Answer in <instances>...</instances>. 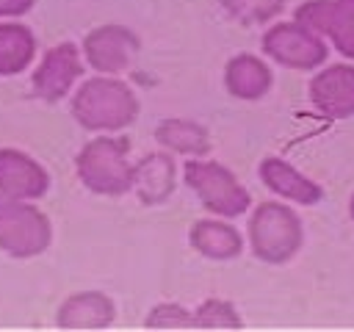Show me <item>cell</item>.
Wrapping results in <instances>:
<instances>
[{
    "label": "cell",
    "mask_w": 354,
    "mask_h": 332,
    "mask_svg": "<svg viewBox=\"0 0 354 332\" xmlns=\"http://www.w3.org/2000/svg\"><path fill=\"white\" fill-rule=\"evenodd\" d=\"M72 116L83 130L116 133L136 122L138 97L133 89L111 75L86 80L72 97Z\"/></svg>",
    "instance_id": "cell-1"
},
{
    "label": "cell",
    "mask_w": 354,
    "mask_h": 332,
    "mask_svg": "<svg viewBox=\"0 0 354 332\" xmlns=\"http://www.w3.org/2000/svg\"><path fill=\"white\" fill-rule=\"evenodd\" d=\"M127 138L97 136L75 158L80 183L102 196H122L133 188V163L127 160Z\"/></svg>",
    "instance_id": "cell-2"
},
{
    "label": "cell",
    "mask_w": 354,
    "mask_h": 332,
    "mask_svg": "<svg viewBox=\"0 0 354 332\" xmlns=\"http://www.w3.org/2000/svg\"><path fill=\"white\" fill-rule=\"evenodd\" d=\"M304 230L293 208L282 202H260L249 219V246L257 260L282 266L301 249Z\"/></svg>",
    "instance_id": "cell-3"
},
{
    "label": "cell",
    "mask_w": 354,
    "mask_h": 332,
    "mask_svg": "<svg viewBox=\"0 0 354 332\" xmlns=\"http://www.w3.org/2000/svg\"><path fill=\"white\" fill-rule=\"evenodd\" d=\"M183 177H185V185L202 202V208L221 219H235V216L246 213L252 205V196L238 183V177L216 160L191 158L183 166Z\"/></svg>",
    "instance_id": "cell-4"
},
{
    "label": "cell",
    "mask_w": 354,
    "mask_h": 332,
    "mask_svg": "<svg viewBox=\"0 0 354 332\" xmlns=\"http://www.w3.org/2000/svg\"><path fill=\"white\" fill-rule=\"evenodd\" d=\"M53 241L50 219L28 199L0 194V249L11 257H36Z\"/></svg>",
    "instance_id": "cell-5"
},
{
    "label": "cell",
    "mask_w": 354,
    "mask_h": 332,
    "mask_svg": "<svg viewBox=\"0 0 354 332\" xmlns=\"http://www.w3.org/2000/svg\"><path fill=\"white\" fill-rule=\"evenodd\" d=\"M263 53L288 69H318L326 61V42L301 22H279L263 33Z\"/></svg>",
    "instance_id": "cell-6"
},
{
    "label": "cell",
    "mask_w": 354,
    "mask_h": 332,
    "mask_svg": "<svg viewBox=\"0 0 354 332\" xmlns=\"http://www.w3.org/2000/svg\"><path fill=\"white\" fill-rule=\"evenodd\" d=\"M296 22L329 39L340 55L354 61V0H307L296 8Z\"/></svg>",
    "instance_id": "cell-7"
},
{
    "label": "cell",
    "mask_w": 354,
    "mask_h": 332,
    "mask_svg": "<svg viewBox=\"0 0 354 332\" xmlns=\"http://www.w3.org/2000/svg\"><path fill=\"white\" fill-rule=\"evenodd\" d=\"M138 53V36L124 25H100L83 39V58L100 75L124 72Z\"/></svg>",
    "instance_id": "cell-8"
},
{
    "label": "cell",
    "mask_w": 354,
    "mask_h": 332,
    "mask_svg": "<svg viewBox=\"0 0 354 332\" xmlns=\"http://www.w3.org/2000/svg\"><path fill=\"white\" fill-rule=\"evenodd\" d=\"M83 75V61L75 44L61 42L55 47H50L41 58V64L33 72V91L36 97H41L44 102H58L61 97H66L72 91V86L77 83V77Z\"/></svg>",
    "instance_id": "cell-9"
},
{
    "label": "cell",
    "mask_w": 354,
    "mask_h": 332,
    "mask_svg": "<svg viewBox=\"0 0 354 332\" xmlns=\"http://www.w3.org/2000/svg\"><path fill=\"white\" fill-rule=\"evenodd\" d=\"M310 102L329 119L354 116V64H332L310 80Z\"/></svg>",
    "instance_id": "cell-10"
},
{
    "label": "cell",
    "mask_w": 354,
    "mask_h": 332,
    "mask_svg": "<svg viewBox=\"0 0 354 332\" xmlns=\"http://www.w3.org/2000/svg\"><path fill=\"white\" fill-rule=\"evenodd\" d=\"M50 188V174L41 163L19 149H0V194L8 199H39Z\"/></svg>",
    "instance_id": "cell-11"
},
{
    "label": "cell",
    "mask_w": 354,
    "mask_h": 332,
    "mask_svg": "<svg viewBox=\"0 0 354 332\" xmlns=\"http://www.w3.org/2000/svg\"><path fill=\"white\" fill-rule=\"evenodd\" d=\"M260 180L268 191L296 205H318L324 199V188L315 180H310L307 174H301L296 166H290L277 155L260 160Z\"/></svg>",
    "instance_id": "cell-12"
},
{
    "label": "cell",
    "mask_w": 354,
    "mask_h": 332,
    "mask_svg": "<svg viewBox=\"0 0 354 332\" xmlns=\"http://www.w3.org/2000/svg\"><path fill=\"white\" fill-rule=\"evenodd\" d=\"M133 191L144 205H160L174 191V160L169 152H149L133 166Z\"/></svg>",
    "instance_id": "cell-13"
},
{
    "label": "cell",
    "mask_w": 354,
    "mask_h": 332,
    "mask_svg": "<svg viewBox=\"0 0 354 332\" xmlns=\"http://www.w3.org/2000/svg\"><path fill=\"white\" fill-rule=\"evenodd\" d=\"M116 307L111 302V296L100 293V290H83L69 296L61 307H58V326L64 329H102L113 321Z\"/></svg>",
    "instance_id": "cell-14"
},
{
    "label": "cell",
    "mask_w": 354,
    "mask_h": 332,
    "mask_svg": "<svg viewBox=\"0 0 354 332\" xmlns=\"http://www.w3.org/2000/svg\"><path fill=\"white\" fill-rule=\"evenodd\" d=\"M274 83V75L268 69L266 61H260L257 55H249V53H241L235 58L227 61V69H224V86L232 97L238 100H260L268 94Z\"/></svg>",
    "instance_id": "cell-15"
},
{
    "label": "cell",
    "mask_w": 354,
    "mask_h": 332,
    "mask_svg": "<svg viewBox=\"0 0 354 332\" xmlns=\"http://www.w3.org/2000/svg\"><path fill=\"white\" fill-rule=\"evenodd\" d=\"M188 241L202 257H210V260H232V257H238L243 252L241 232L232 224L221 221V219H199V221H194V227L188 232Z\"/></svg>",
    "instance_id": "cell-16"
},
{
    "label": "cell",
    "mask_w": 354,
    "mask_h": 332,
    "mask_svg": "<svg viewBox=\"0 0 354 332\" xmlns=\"http://www.w3.org/2000/svg\"><path fill=\"white\" fill-rule=\"evenodd\" d=\"M155 138L169 152H180V155H191V158H202L210 152L207 130L188 119H163L155 127Z\"/></svg>",
    "instance_id": "cell-17"
},
{
    "label": "cell",
    "mask_w": 354,
    "mask_h": 332,
    "mask_svg": "<svg viewBox=\"0 0 354 332\" xmlns=\"http://www.w3.org/2000/svg\"><path fill=\"white\" fill-rule=\"evenodd\" d=\"M36 55V36L28 25L0 22V75H19Z\"/></svg>",
    "instance_id": "cell-18"
},
{
    "label": "cell",
    "mask_w": 354,
    "mask_h": 332,
    "mask_svg": "<svg viewBox=\"0 0 354 332\" xmlns=\"http://www.w3.org/2000/svg\"><path fill=\"white\" fill-rule=\"evenodd\" d=\"M218 3L241 25H263V22H271L285 8V0H218Z\"/></svg>",
    "instance_id": "cell-19"
},
{
    "label": "cell",
    "mask_w": 354,
    "mask_h": 332,
    "mask_svg": "<svg viewBox=\"0 0 354 332\" xmlns=\"http://www.w3.org/2000/svg\"><path fill=\"white\" fill-rule=\"evenodd\" d=\"M191 326H221V329H232V326H241V315L238 310L224 302V299H207L202 302L194 313H191Z\"/></svg>",
    "instance_id": "cell-20"
},
{
    "label": "cell",
    "mask_w": 354,
    "mask_h": 332,
    "mask_svg": "<svg viewBox=\"0 0 354 332\" xmlns=\"http://www.w3.org/2000/svg\"><path fill=\"white\" fill-rule=\"evenodd\" d=\"M147 326H160V329H169V326H191V310H185L180 304H158V307L149 310Z\"/></svg>",
    "instance_id": "cell-21"
},
{
    "label": "cell",
    "mask_w": 354,
    "mask_h": 332,
    "mask_svg": "<svg viewBox=\"0 0 354 332\" xmlns=\"http://www.w3.org/2000/svg\"><path fill=\"white\" fill-rule=\"evenodd\" d=\"M36 0H0V17H22L33 8Z\"/></svg>",
    "instance_id": "cell-22"
},
{
    "label": "cell",
    "mask_w": 354,
    "mask_h": 332,
    "mask_svg": "<svg viewBox=\"0 0 354 332\" xmlns=\"http://www.w3.org/2000/svg\"><path fill=\"white\" fill-rule=\"evenodd\" d=\"M348 213H351V219H354V196H351V202H348Z\"/></svg>",
    "instance_id": "cell-23"
}]
</instances>
